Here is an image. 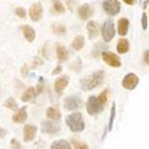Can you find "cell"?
I'll return each instance as SVG.
<instances>
[{"mask_svg": "<svg viewBox=\"0 0 149 149\" xmlns=\"http://www.w3.org/2000/svg\"><path fill=\"white\" fill-rule=\"evenodd\" d=\"M103 80H104V72L103 70H98L89 76L82 77L79 80V84L84 91H92L101 86Z\"/></svg>", "mask_w": 149, "mask_h": 149, "instance_id": "6da1fadb", "label": "cell"}, {"mask_svg": "<svg viewBox=\"0 0 149 149\" xmlns=\"http://www.w3.org/2000/svg\"><path fill=\"white\" fill-rule=\"evenodd\" d=\"M65 122H66L67 126L69 127V129L72 132H80L86 127L81 113H78V112H75L68 115L67 117H66Z\"/></svg>", "mask_w": 149, "mask_h": 149, "instance_id": "7a4b0ae2", "label": "cell"}, {"mask_svg": "<svg viewBox=\"0 0 149 149\" xmlns=\"http://www.w3.org/2000/svg\"><path fill=\"white\" fill-rule=\"evenodd\" d=\"M104 105L100 103L98 97L96 96H90L87 101V112L90 116H96L100 114L103 111Z\"/></svg>", "mask_w": 149, "mask_h": 149, "instance_id": "3957f363", "label": "cell"}, {"mask_svg": "<svg viewBox=\"0 0 149 149\" xmlns=\"http://www.w3.org/2000/svg\"><path fill=\"white\" fill-rule=\"evenodd\" d=\"M100 31H101V36H102L103 41H104L105 43H109L114 39L115 33H116L114 22H113L112 20H107L101 26Z\"/></svg>", "mask_w": 149, "mask_h": 149, "instance_id": "277c9868", "label": "cell"}, {"mask_svg": "<svg viewBox=\"0 0 149 149\" xmlns=\"http://www.w3.org/2000/svg\"><path fill=\"white\" fill-rule=\"evenodd\" d=\"M102 8L107 15L114 17L119 14L120 10H121V4L118 0H103Z\"/></svg>", "mask_w": 149, "mask_h": 149, "instance_id": "5b68a950", "label": "cell"}, {"mask_svg": "<svg viewBox=\"0 0 149 149\" xmlns=\"http://www.w3.org/2000/svg\"><path fill=\"white\" fill-rule=\"evenodd\" d=\"M82 107V100L78 96H67L64 99V109L66 111H74Z\"/></svg>", "mask_w": 149, "mask_h": 149, "instance_id": "8992f818", "label": "cell"}, {"mask_svg": "<svg viewBox=\"0 0 149 149\" xmlns=\"http://www.w3.org/2000/svg\"><path fill=\"white\" fill-rule=\"evenodd\" d=\"M139 77L138 75H136L134 73H128L124 76V78L122 79L121 85L122 87L126 90H129V91H132L137 88V86L139 85Z\"/></svg>", "mask_w": 149, "mask_h": 149, "instance_id": "52a82bcc", "label": "cell"}, {"mask_svg": "<svg viewBox=\"0 0 149 149\" xmlns=\"http://www.w3.org/2000/svg\"><path fill=\"white\" fill-rule=\"evenodd\" d=\"M101 56L103 62L107 63L109 67H113V68L121 67V60H120V57L117 54L109 52V51H103L101 53Z\"/></svg>", "mask_w": 149, "mask_h": 149, "instance_id": "ba28073f", "label": "cell"}, {"mask_svg": "<svg viewBox=\"0 0 149 149\" xmlns=\"http://www.w3.org/2000/svg\"><path fill=\"white\" fill-rule=\"evenodd\" d=\"M60 126L55 122L49 121V120H44L41 123V132L46 134H55L60 132Z\"/></svg>", "mask_w": 149, "mask_h": 149, "instance_id": "9c48e42d", "label": "cell"}, {"mask_svg": "<svg viewBox=\"0 0 149 149\" xmlns=\"http://www.w3.org/2000/svg\"><path fill=\"white\" fill-rule=\"evenodd\" d=\"M29 18L33 22H39L43 18V6L40 2H35L29 8Z\"/></svg>", "mask_w": 149, "mask_h": 149, "instance_id": "30bf717a", "label": "cell"}, {"mask_svg": "<svg viewBox=\"0 0 149 149\" xmlns=\"http://www.w3.org/2000/svg\"><path fill=\"white\" fill-rule=\"evenodd\" d=\"M38 132V126L33 124H26L23 128V140L24 142H30L35 140Z\"/></svg>", "mask_w": 149, "mask_h": 149, "instance_id": "8fae6325", "label": "cell"}, {"mask_svg": "<svg viewBox=\"0 0 149 149\" xmlns=\"http://www.w3.org/2000/svg\"><path fill=\"white\" fill-rule=\"evenodd\" d=\"M68 85H69V77L67 75H63V76L56 78V80L54 81L55 93H57L58 95H62V93L68 87Z\"/></svg>", "mask_w": 149, "mask_h": 149, "instance_id": "7c38bea8", "label": "cell"}, {"mask_svg": "<svg viewBox=\"0 0 149 149\" xmlns=\"http://www.w3.org/2000/svg\"><path fill=\"white\" fill-rule=\"evenodd\" d=\"M27 107H22L17 111L14 116H13L12 120L13 122H15L17 124H22L27 120Z\"/></svg>", "mask_w": 149, "mask_h": 149, "instance_id": "4fadbf2b", "label": "cell"}, {"mask_svg": "<svg viewBox=\"0 0 149 149\" xmlns=\"http://www.w3.org/2000/svg\"><path fill=\"white\" fill-rule=\"evenodd\" d=\"M37 96H38L37 90L35 88L30 87L24 91L23 95L21 96V100L23 102H35Z\"/></svg>", "mask_w": 149, "mask_h": 149, "instance_id": "5bb4252c", "label": "cell"}, {"mask_svg": "<svg viewBox=\"0 0 149 149\" xmlns=\"http://www.w3.org/2000/svg\"><path fill=\"white\" fill-rule=\"evenodd\" d=\"M21 30H22V33H23V36H24L25 40L27 41V42L31 43L35 41L36 31L31 26H29V25H22V26H21Z\"/></svg>", "mask_w": 149, "mask_h": 149, "instance_id": "9a60e30c", "label": "cell"}, {"mask_svg": "<svg viewBox=\"0 0 149 149\" xmlns=\"http://www.w3.org/2000/svg\"><path fill=\"white\" fill-rule=\"evenodd\" d=\"M93 15V10L89 4H82L78 8V16L81 20H88Z\"/></svg>", "mask_w": 149, "mask_h": 149, "instance_id": "2e32d148", "label": "cell"}, {"mask_svg": "<svg viewBox=\"0 0 149 149\" xmlns=\"http://www.w3.org/2000/svg\"><path fill=\"white\" fill-rule=\"evenodd\" d=\"M118 33L121 37H124L127 35L129 28V20L127 18H121L118 20Z\"/></svg>", "mask_w": 149, "mask_h": 149, "instance_id": "e0dca14e", "label": "cell"}, {"mask_svg": "<svg viewBox=\"0 0 149 149\" xmlns=\"http://www.w3.org/2000/svg\"><path fill=\"white\" fill-rule=\"evenodd\" d=\"M87 30L88 35H89V39L90 40H93V39L97 38V36H98V31H99L98 24L95 21H89L87 24Z\"/></svg>", "mask_w": 149, "mask_h": 149, "instance_id": "ac0fdd59", "label": "cell"}, {"mask_svg": "<svg viewBox=\"0 0 149 149\" xmlns=\"http://www.w3.org/2000/svg\"><path fill=\"white\" fill-rule=\"evenodd\" d=\"M56 55L57 58H58V62H66V61L69 58V51L65 46L61 44L56 45Z\"/></svg>", "mask_w": 149, "mask_h": 149, "instance_id": "d6986e66", "label": "cell"}, {"mask_svg": "<svg viewBox=\"0 0 149 149\" xmlns=\"http://www.w3.org/2000/svg\"><path fill=\"white\" fill-rule=\"evenodd\" d=\"M46 116H47V118L52 120V121H58L61 119V117H62L60 111L53 107H47V109H46Z\"/></svg>", "mask_w": 149, "mask_h": 149, "instance_id": "ffe728a7", "label": "cell"}, {"mask_svg": "<svg viewBox=\"0 0 149 149\" xmlns=\"http://www.w3.org/2000/svg\"><path fill=\"white\" fill-rule=\"evenodd\" d=\"M129 50V42L126 39H120L117 43V51L120 54H125Z\"/></svg>", "mask_w": 149, "mask_h": 149, "instance_id": "44dd1931", "label": "cell"}, {"mask_svg": "<svg viewBox=\"0 0 149 149\" xmlns=\"http://www.w3.org/2000/svg\"><path fill=\"white\" fill-rule=\"evenodd\" d=\"M50 149H71V145L66 140H56L51 144Z\"/></svg>", "mask_w": 149, "mask_h": 149, "instance_id": "7402d4cb", "label": "cell"}, {"mask_svg": "<svg viewBox=\"0 0 149 149\" xmlns=\"http://www.w3.org/2000/svg\"><path fill=\"white\" fill-rule=\"evenodd\" d=\"M85 46V38L82 36H76L72 41V48L76 51H79Z\"/></svg>", "mask_w": 149, "mask_h": 149, "instance_id": "603a6c76", "label": "cell"}, {"mask_svg": "<svg viewBox=\"0 0 149 149\" xmlns=\"http://www.w3.org/2000/svg\"><path fill=\"white\" fill-rule=\"evenodd\" d=\"M115 117H116V102H113L112 109H111V115H109V125H107V130L109 132H112L113 130Z\"/></svg>", "mask_w": 149, "mask_h": 149, "instance_id": "cb8c5ba5", "label": "cell"}, {"mask_svg": "<svg viewBox=\"0 0 149 149\" xmlns=\"http://www.w3.org/2000/svg\"><path fill=\"white\" fill-rule=\"evenodd\" d=\"M3 107L10 109V111H15V112H17L18 109H18L17 102H16V100L13 97H8V99H5V101L3 102Z\"/></svg>", "mask_w": 149, "mask_h": 149, "instance_id": "d4e9b609", "label": "cell"}, {"mask_svg": "<svg viewBox=\"0 0 149 149\" xmlns=\"http://www.w3.org/2000/svg\"><path fill=\"white\" fill-rule=\"evenodd\" d=\"M52 8L57 14H64L66 12L64 4L61 2V0H52Z\"/></svg>", "mask_w": 149, "mask_h": 149, "instance_id": "484cf974", "label": "cell"}, {"mask_svg": "<svg viewBox=\"0 0 149 149\" xmlns=\"http://www.w3.org/2000/svg\"><path fill=\"white\" fill-rule=\"evenodd\" d=\"M52 32L56 36H64L66 33V27L64 24H53L52 25Z\"/></svg>", "mask_w": 149, "mask_h": 149, "instance_id": "4316f807", "label": "cell"}, {"mask_svg": "<svg viewBox=\"0 0 149 149\" xmlns=\"http://www.w3.org/2000/svg\"><path fill=\"white\" fill-rule=\"evenodd\" d=\"M109 89H104L99 94V96H98V99H99L100 103H101L102 105H105V104H107V98H109Z\"/></svg>", "mask_w": 149, "mask_h": 149, "instance_id": "83f0119b", "label": "cell"}, {"mask_svg": "<svg viewBox=\"0 0 149 149\" xmlns=\"http://www.w3.org/2000/svg\"><path fill=\"white\" fill-rule=\"evenodd\" d=\"M81 60H80L79 57H77L75 62L72 65H70V69H72L74 72H80L81 71Z\"/></svg>", "mask_w": 149, "mask_h": 149, "instance_id": "f1b7e54d", "label": "cell"}, {"mask_svg": "<svg viewBox=\"0 0 149 149\" xmlns=\"http://www.w3.org/2000/svg\"><path fill=\"white\" fill-rule=\"evenodd\" d=\"M71 143H72L74 149H89V146H88L87 144L82 143V142L77 141V140H75V139H73L72 141H71Z\"/></svg>", "mask_w": 149, "mask_h": 149, "instance_id": "f546056e", "label": "cell"}, {"mask_svg": "<svg viewBox=\"0 0 149 149\" xmlns=\"http://www.w3.org/2000/svg\"><path fill=\"white\" fill-rule=\"evenodd\" d=\"M44 65V61L39 56H36L33 57V61H32V64H31V68L32 69H37V68L41 67Z\"/></svg>", "mask_w": 149, "mask_h": 149, "instance_id": "4dcf8cb0", "label": "cell"}, {"mask_svg": "<svg viewBox=\"0 0 149 149\" xmlns=\"http://www.w3.org/2000/svg\"><path fill=\"white\" fill-rule=\"evenodd\" d=\"M44 85H45V80L42 76L39 77V80H38V86H37V93L38 95H40L44 90Z\"/></svg>", "mask_w": 149, "mask_h": 149, "instance_id": "1f68e13d", "label": "cell"}, {"mask_svg": "<svg viewBox=\"0 0 149 149\" xmlns=\"http://www.w3.org/2000/svg\"><path fill=\"white\" fill-rule=\"evenodd\" d=\"M15 13L16 15L21 19H26V10H25L24 8H17L15 10Z\"/></svg>", "mask_w": 149, "mask_h": 149, "instance_id": "d6a6232c", "label": "cell"}, {"mask_svg": "<svg viewBox=\"0 0 149 149\" xmlns=\"http://www.w3.org/2000/svg\"><path fill=\"white\" fill-rule=\"evenodd\" d=\"M10 147H12V149H23L21 146V143L17 139L10 140Z\"/></svg>", "mask_w": 149, "mask_h": 149, "instance_id": "836d02e7", "label": "cell"}, {"mask_svg": "<svg viewBox=\"0 0 149 149\" xmlns=\"http://www.w3.org/2000/svg\"><path fill=\"white\" fill-rule=\"evenodd\" d=\"M147 26H148L147 15H146V13H143V14H142V28H143V30H146Z\"/></svg>", "mask_w": 149, "mask_h": 149, "instance_id": "e575fe53", "label": "cell"}, {"mask_svg": "<svg viewBox=\"0 0 149 149\" xmlns=\"http://www.w3.org/2000/svg\"><path fill=\"white\" fill-rule=\"evenodd\" d=\"M28 71H29L28 65H27V64H24V65L22 66V68H21V70H20L21 74H22L23 76H27V75H28Z\"/></svg>", "mask_w": 149, "mask_h": 149, "instance_id": "d590c367", "label": "cell"}, {"mask_svg": "<svg viewBox=\"0 0 149 149\" xmlns=\"http://www.w3.org/2000/svg\"><path fill=\"white\" fill-rule=\"evenodd\" d=\"M62 69H63V68L61 67L60 65H58V66H57L56 68H54V69L52 70V72H51V74H52V75H57V74H60V73L62 72Z\"/></svg>", "mask_w": 149, "mask_h": 149, "instance_id": "8d00e7d4", "label": "cell"}, {"mask_svg": "<svg viewBox=\"0 0 149 149\" xmlns=\"http://www.w3.org/2000/svg\"><path fill=\"white\" fill-rule=\"evenodd\" d=\"M143 58H144L145 64L149 66V49L146 50V51L144 52V56H143Z\"/></svg>", "mask_w": 149, "mask_h": 149, "instance_id": "74e56055", "label": "cell"}, {"mask_svg": "<svg viewBox=\"0 0 149 149\" xmlns=\"http://www.w3.org/2000/svg\"><path fill=\"white\" fill-rule=\"evenodd\" d=\"M123 1L128 5H134L136 3V0H123Z\"/></svg>", "mask_w": 149, "mask_h": 149, "instance_id": "f35d334b", "label": "cell"}]
</instances>
